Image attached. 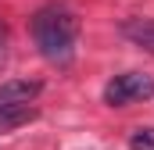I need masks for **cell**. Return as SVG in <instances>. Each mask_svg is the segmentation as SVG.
Returning a JSON list of instances; mask_svg holds the SVG:
<instances>
[{
    "mask_svg": "<svg viewBox=\"0 0 154 150\" xmlns=\"http://www.w3.org/2000/svg\"><path fill=\"white\" fill-rule=\"evenodd\" d=\"M32 39H36L39 54L50 64H72L75 57V39H79V22L68 7H39L32 18Z\"/></svg>",
    "mask_w": 154,
    "mask_h": 150,
    "instance_id": "cell-1",
    "label": "cell"
},
{
    "mask_svg": "<svg viewBox=\"0 0 154 150\" xmlns=\"http://www.w3.org/2000/svg\"><path fill=\"white\" fill-rule=\"evenodd\" d=\"M36 114L39 111L32 104H25V107H0V132H11V129H18V125H29Z\"/></svg>",
    "mask_w": 154,
    "mask_h": 150,
    "instance_id": "cell-5",
    "label": "cell"
},
{
    "mask_svg": "<svg viewBox=\"0 0 154 150\" xmlns=\"http://www.w3.org/2000/svg\"><path fill=\"white\" fill-rule=\"evenodd\" d=\"M43 89V82L36 79H11V82H0V107H25L32 104Z\"/></svg>",
    "mask_w": 154,
    "mask_h": 150,
    "instance_id": "cell-3",
    "label": "cell"
},
{
    "mask_svg": "<svg viewBox=\"0 0 154 150\" xmlns=\"http://www.w3.org/2000/svg\"><path fill=\"white\" fill-rule=\"evenodd\" d=\"M147 97H154V79L143 72H122L104 86V104H111V107H125V104H136Z\"/></svg>",
    "mask_w": 154,
    "mask_h": 150,
    "instance_id": "cell-2",
    "label": "cell"
},
{
    "mask_svg": "<svg viewBox=\"0 0 154 150\" xmlns=\"http://www.w3.org/2000/svg\"><path fill=\"white\" fill-rule=\"evenodd\" d=\"M129 150H154V129H136L129 136Z\"/></svg>",
    "mask_w": 154,
    "mask_h": 150,
    "instance_id": "cell-6",
    "label": "cell"
},
{
    "mask_svg": "<svg viewBox=\"0 0 154 150\" xmlns=\"http://www.w3.org/2000/svg\"><path fill=\"white\" fill-rule=\"evenodd\" d=\"M122 36L129 43H136L140 50H151L154 54V18H129L122 25Z\"/></svg>",
    "mask_w": 154,
    "mask_h": 150,
    "instance_id": "cell-4",
    "label": "cell"
},
{
    "mask_svg": "<svg viewBox=\"0 0 154 150\" xmlns=\"http://www.w3.org/2000/svg\"><path fill=\"white\" fill-rule=\"evenodd\" d=\"M7 54V25H4V18H0V57Z\"/></svg>",
    "mask_w": 154,
    "mask_h": 150,
    "instance_id": "cell-7",
    "label": "cell"
}]
</instances>
